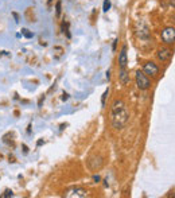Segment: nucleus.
<instances>
[{
  "label": "nucleus",
  "instance_id": "f257e3e1",
  "mask_svg": "<svg viewBox=\"0 0 175 198\" xmlns=\"http://www.w3.org/2000/svg\"><path fill=\"white\" fill-rule=\"evenodd\" d=\"M129 119V113L127 111V107L121 100L114 101L112 105V112H111V123L114 129H121L127 125Z\"/></svg>",
  "mask_w": 175,
  "mask_h": 198
},
{
  "label": "nucleus",
  "instance_id": "f03ea898",
  "mask_svg": "<svg viewBox=\"0 0 175 198\" xmlns=\"http://www.w3.org/2000/svg\"><path fill=\"white\" fill-rule=\"evenodd\" d=\"M136 85L141 90H145V89H148L151 86V81L148 80V77L145 76L144 71H140V70L136 71Z\"/></svg>",
  "mask_w": 175,
  "mask_h": 198
},
{
  "label": "nucleus",
  "instance_id": "7ed1b4c3",
  "mask_svg": "<svg viewBox=\"0 0 175 198\" xmlns=\"http://www.w3.org/2000/svg\"><path fill=\"white\" fill-rule=\"evenodd\" d=\"M162 39L164 43L167 45H171L175 42V28L174 27H167L162 31Z\"/></svg>",
  "mask_w": 175,
  "mask_h": 198
},
{
  "label": "nucleus",
  "instance_id": "20e7f679",
  "mask_svg": "<svg viewBox=\"0 0 175 198\" xmlns=\"http://www.w3.org/2000/svg\"><path fill=\"white\" fill-rule=\"evenodd\" d=\"M143 71L145 74H148V76H156L159 73V67L155 65L154 62H147L143 66Z\"/></svg>",
  "mask_w": 175,
  "mask_h": 198
},
{
  "label": "nucleus",
  "instance_id": "39448f33",
  "mask_svg": "<svg viewBox=\"0 0 175 198\" xmlns=\"http://www.w3.org/2000/svg\"><path fill=\"white\" fill-rule=\"evenodd\" d=\"M127 46L124 45L121 51H120V54H118V65H120V69H125V66H127Z\"/></svg>",
  "mask_w": 175,
  "mask_h": 198
},
{
  "label": "nucleus",
  "instance_id": "423d86ee",
  "mask_svg": "<svg viewBox=\"0 0 175 198\" xmlns=\"http://www.w3.org/2000/svg\"><path fill=\"white\" fill-rule=\"evenodd\" d=\"M170 57H171V50H170V49H166V47H163V49H160V50L158 51V58H159L162 62L167 61Z\"/></svg>",
  "mask_w": 175,
  "mask_h": 198
},
{
  "label": "nucleus",
  "instance_id": "0eeeda50",
  "mask_svg": "<svg viewBox=\"0 0 175 198\" xmlns=\"http://www.w3.org/2000/svg\"><path fill=\"white\" fill-rule=\"evenodd\" d=\"M138 24L140 26V30H139V28H136V34H138L140 38H148V36H149L148 28H147V27L141 23V22H138Z\"/></svg>",
  "mask_w": 175,
  "mask_h": 198
},
{
  "label": "nucleus",
  "instance_id": "6e6552de",
  "mask_svg": "<svg viewBox=\"0 0 175 198\" xmlns=\"http://www.w3.org/2000/svg\"><path fill=\"white\" fill-rule=\"evenodd\" d=\"M86 195V190H84V189H73L70 193L67 194V197H85Z\"/></svg>",
  "mask_w": 175,
  "mask_h": 198
},
{
  "label": "nucleus",
  "instance_id": "1a4fd4ad",
  "mask_svg": "<svg viewBox=\"0 0 175 198\" xmlns=\"http://www.w3.org/2000/svg\"><path fill=\"white\" fill-rule=\"evenodd\" d=\"M120 81H121L123 85H127L129 82V77H128V74H127L125 69H121V70H120Z\"/></svg>",
  "mask_w": 175,
  "mask_h": 198
},
{
  "label": "nucleus",
  "instance_id": "9d476101",
  "mask_svg": "<svg viewBox=\"0 0 175 198\" xmlns=\"http://www.w3.org/2000/svg\"><path fill=\"white\" fill-rule=\"evenodd\" d=\"M62 32H63L67 38L72 36L70 35V31H69V23H67V22H63V23H62Z\"/></svg>",
  "mask_w": 175,
  "mask_h": 198
},
{
  "label": "nucleus",
  "instance_id": "9b49d317",
  "mask_svg": "<svg viewBox=\"0 0 175 198\" xmlns=\"http://www.w3.org/2000/svg\"><path fill=\"white\" fill-rule=\"evenodd\" d=\"M22 35H24L27 39H31V38L34 36V32H31V31L27 30V28H22Z\"/></svg>",
  "mask_w": 175,
  "mask_h": 198
},
{
  "label": "nucleus",
  "instance_id": "f8f14e48",
  "mask_svg": "<svg viewBox=\"0 0 175 198\" xmlns=\"http://www.w3.org/2000/svg\"><path fill=\"white\" fill-rule=\"evenodd\" d=\"M61 0H58L57 4H55V15H57V18H59V15H61Z\"/></svg>",
  "mask_w": 175,
  "mask_h": 198
},
{
  "label": "nucleus",
  "instance_id": "ddd939ff",
  "mask_svg": "<svg viewBox=\"0 0 175 198\" xmlns=\"http://www.w3.org/2000/svg\"><path fill=\"white\" fill-rule=\"evenodd\" d=\"M111 8V1L109 0H105L104 1V4H103V10H104V12H107V11Z\"/></svg>",
  "mask_w": 175,
  "mask_h": 198
},
{
  "label": "nucleus",
  "instance_id": "4468645a",
  "mask_svg": "<svg viewBox=\"0 0 175 198\" xmlns=\"http://www.w3.org/2000/svg\"><path fill=\"white\" fill-rule=\"evenodd\" d=\"M108 93H109V90L107 89V90L104 92V94H103V97H101V104H103V107L105 105V100H107V96H108Z\"/></svg>",
  "mask_w": 175,
  "mask_h": 198
},
{
  "label": "nucleus",
  "instance_id": "2eb2a0df",
  "mask_svg": "<svg viewBox=\"0 0 175 198\" xmlns=\"http://www.w3.org/2000/svg\"><path fill=\"white\" fill-rule=\"evenodd\" d=\"M14 193H12V190H5V193L1 195V197H12Z\"/></svg>",
  "mask_w": 175,
  "mask_h": 198
},
{
  "label": "nucleus",
  "instance_id": "dca6fc26",
  "mask_svg": "<svg viewBox=\"0 0 175 198\" xmlns=\"http://www.w3.org/2000/svg\"><path fill=\"white\" fill-rule=\"evenodd\" d=\"M12 16L15 18V22H16V23H19V16H18V14H16V12H12Z\"/></svg>",
  "mask_w": 175,
  "mask_h": 198
},
{
  "label": "nucleus",
  "instance_id": "f3484780",
  "mask_svg": "<svg viewBox=\"0 0 175 198\" xmlns=\"http://www.w3.org/2000/svg\"><path fill=\"white\" fill-rule=\"evenodd\" d=\"M67 98H69V94H67V93H63V94H62V100H63V101H66Z\"/></svg>",
  "mask_w": 175,
  "mask_h": 198
},
{
  "label": "nucleus",
  "instance_id": "a211bd4d",
  "mask_svg": "<svg viewBox=\"0 0 175 198\" xmlns=\"http://www.w3.org/2000/svg\"><path fill=\"white\" fill-rule=\"evenodd\" d=\"M93 181L98 182V181H100V177H98V175H94V177H93Z\"/></svg>",
  "mask_w": 175,
  "mask_h": 198
},
{
  "label": "nucleus",
  "instance_id": "6ab92c4d",
  "mask_svg": "<svg viewBox=\"0 0 175 198\" xmlns=\"http://www.w3.org/2000/svg\"><path fill=\"white\" fill-rule=\"evenodd\" d=\"M23 148H24V152H28V148H27V146H26V144H23Z\"/></svg>",
  "mask_w": 175,
  "mask_h": 198
},
{
  "label": "nucleus",
  "instance_id": "aec40b11",
  "mask_svg": "<svg viewBox=\"0 0 175 198\" xmlns=\"http://www.w3.org/2000/svg\"><path fill=\"white\" fill-rule=\"evenodd\" d=\"M36 144H38V146H42V144H43V140H38V143H36Z\"/></svg>",
  "mask_w": 175,
  "mask_h": 198
}]
</instances>
